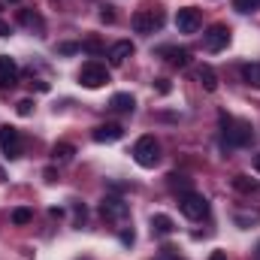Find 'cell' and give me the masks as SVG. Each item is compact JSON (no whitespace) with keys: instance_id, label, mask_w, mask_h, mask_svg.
Segmentation results:
<instances>
[{"instance_id":"cell-1","label":"cell","mask_w":260,"mask_h":260,"mask_svg":"<svg viewBox=\"0 0 260 260\" xmlns=\"http://www.w3.org/2000/svg\"><path fill=\"white\" fill-rule=\"evenodd\" d=\"M221 124H224V145H227V148H245V145H251V139H254L251 121L221 115Z\"/></svg>"},{"instance_id":"cell-2","label":"cell","mask_w":260,"mask_h":260,"mask_svg":"<svg viewBox=\"0 0 260 260\" xmlns=\"http://www.w3.org/2000/svg\"><path fill=\"white\" fill-rule=\"evenodd\" d=\"M133 160L142 170H154L160 164V142L154 136H139L136 145H133Z\"/></svg>"},{"instance_id":"cell-3","label":"cell","mask_w":260,"mask_h":260,"mask_svg":"<svg viewBox=\"0 0 260 260\" xmlns=\"http://www.w3.org/2000/svg\"><path fill=\"white\" fill-rule=\"evenodd\" d=\"M100 215H103V221H109V224H115V227H124L130 221V206L121 197H103Z\"/></svg>"},{"instance_id":"cell-4","label":"cell","mask_w":260,"mask_h":260,"mask_svg":"<svg viewBox=\"0 0 260 260\" xmlns=\"http://www.w3.org/2000/svg\"><path fill=\"white\" fill-rule=\"evenodd\" d=\"M179 212L191 221H203L209 215V200L203 194H197V191H188V194L179 197Z\"/></svg>"},{"instance_id":"cell-5","label":"cell","mask_w":260,"mask_h":260,"mask_svg":"<svg viewBox=\"0 0 260 260\" xmlns=\"http://www.w3.org/2000/svg\"><path fill=\"white\" fill-rule=\"evenodd\" d=\"M109 82V70H106V64H100V61H88V64H82V70H79V85L82 88H103Z\"/></svg>"},{"instance_id":"cell-6","label":"cell","mask_w":260,"mask_h":260,"mask_svg":"<svg viewBox=\"0 0 260 260\" xmlns=\"http://www.w3.org/2000/svg\"><path fill=\"white\" fill-rule=\"evenodd\" d=\"M21 148H24L21 130L12 127V124H3V127H0V151H3V157H6V160L21 157Z\"/></svg>"},{"instance_id":"cell-7","label":"cell","mask_w":260,"mask_h":260,"mask_svg":"<svg viewBox=\"0 0 260 260\" xmlns=\"http://www.w3.org/2000/svg\"><path fill=\"white\" fill-rule=\"evenodd\" d=\"M164 27V12L160 9H139L133 12V30L136 34H154Z\"/></svg>"},{"instance_id":"cell-8","label":"cell","mask_w":260,"mask_h":260,"mask_svg":"<svg viewBox=\"0 0 260 260\" xmlns=\"http://www.w3.org/2000/svg\"><path fill=\"white\" fill-rule=\"evenodd\" d=\"M227 43H230V27H227V24H212V27L203 34V46H206L209 52H224Z\"/></svg>"},{"instance_id":"cell-9","label":"cell","mask_w":260,"mask_h":260,"mask_svg":"<svg viewBox=\"0 0 260 260\" xmlns=\"http://www.w3.org/2000/svg\"><path fill=\"white\" fill-rule=\"evenodd\" d=\"M200 9L197 6H185V9H179L176 12V27H179V34H197L200 30Z\"/></svg>"},{"instance_id":"cell-10","label":"cell","mask_w":260,"mask_h":260,"mask_svg":"<svg viewBox=\"0 0 260 260\" xmlns=\"http://www.w3.org/2000/svg\"><path fill=\"white\" fill-rule=\"evenodd\" d=\"M18 82V67L15 61L9 58V55H0V88L6 91V88H12Z\"/></svg>"},{"instance_id":"cell-11","label":"cell","mask_w":260,"mask_h":260,"mask_svg":"<svg viewBox=\"0 0 260 260\" xmlns=\"http://www.w3.org/2000/svg\"><path fill=\"white\" fill-rule=\"evenodd\" d=\"M160 55H167V64L176 67V70H185V67L191 64V52H188V49H176V46H167V49H160Z\"/></svg>"},{"instance_id":"cell-12","label":"cell","mask_w":260,"mask_h":260,"mask_svg":"<svg viewBox=\"0 0 260 260\" xmlns=\"http://www.w3.org/2000/svg\"><path fill=\"white\" fill-rule=\"evenodd\" d=\"M94 142H118L121 136H124V127L121 124H100V127H94Z\"/></svg>"},{"instance_id":"cell-13","label":"cell","mask_w":260,"mask_h":260,"mask_svg":"<svg viewBox=\"0 0 260 260\" xmlns=\"http://www.w3.org/2000/svg\"><path fill=\"white\" fill-rule=\"evenodd\" d=\"M151 233L154 236H173L176 233V221L170 215H151Z\"/></svg>"},{"instance_id":"cell-14","label":"cell","mask_w":260,"mask_h":260,"mask_svg":"<svg viewBox=\"0 0 260 260\" xmlns=\"http://www.w3.org/2000/svg\"><path fill=\"white\" fill-rule=\"evenodd\" d=\"M109 109L112 112H133L136 109V100H133V94H127V91H118V94L109 97Z\"/></svg>"},{"instance_id":"cell-15","label":"cell","mask_w":260,"mask_h":260,"mask_svg":"<svg viewBox=\"0 0 260 260\" xmlns=\"http://www.w3.org/2000/svg\"><path fill=\"white\" fill-rule=\"evenodd\" d=\"M197 82H200V85H203V91H209V94H212V91H218V76H215V70H212L209 64L197 67Z\"/></svg>"},{"instance_id":"cell-16","label":"cell","mask_w":260,"mask_h":260,"mask_svg":"<svg viewBox=\"0 0 260 260\" xmlns=\"http://www.w3.org/2000/svg\"><path fill=\"white\" fill-rule=\"evenodd\" d=\"M130 55H133V43H130V40H118V43H115V46L109 49V61H112L115 67L124 64Z\"/></svg>"},{"instance_id":"cell-17","label":"cell","mask_w":260,"mask_h":260,"mask_svg":"<svg viewBox=\"0 0 260 260\" xmlns=\"http://www.w3.org/2000/svg\"><path fill=\"white\" fill-rule=\"evenodd\" d=\"M233 191H239V194H257L260 182L251 179V176H233Z\"/></svg>"},{"instance_id":"cell-18","label":"cell","mask_w":260,"mask_h":260,"mask_svg":"<svg viewBox=\"0 0 260 260\" xmlns=\"http://www.w3.org/2000/svg\"><path fill=\"white\" fill-rule=\"evenodd\" d=\"M73 154H76V145H73V142H55V145H52V157H55L58 164L73 160Z\"/></svg>"},{"instance_id":"cell-19","label":"cell","mask_w":260,"mask_h":260,"mask_svg":"<svg viewBox=\"0 0 260 260\" xmlns=\"http://www.w3.org/2000/svg\"><path fill=\"white\" fill-rule=\"evenodd\" d=\"M167 185H170L173 191H182V194L191 191V179H188L185 173H170V176H167Z\"/></svg>"},{"instance_id":"cell-20","label":"cell","mask_w":260,"mask_h":260,"mask_svg":"<svg viewBox=\"0 0 260 260\" xmlns=\"http://www.w3.org/2000/svg\"><path fill=\"white\" fill-rule=\"evenodd\" d=\"M18 21H21L24 27H30V30H43V27H46V24H43V15L27 12V9H21V12H18Z\"/></svg>"},{"instance_id":"cell-21","label":"cell","mask_w":260,"mask_h":260,"mask_svg":"<svg viewBox=\"0 0 260 260\" xmlns=\"http://www.w3.org/2000/svg\"><path fill=\"white\" fill-rule=\"evenodd\" d=\"M242 79H245V85H251V88H260V61L242 67Z\"/></svg>"},{"instance_id":"cell-22","label":"cell","mask_w":260,"mask_h":260,"mask_svg":"<svg viewBox=\"0 0 260 260\" xmlns=\"http://www.w3.org/2000/svg\"><path fill=\"white\" fill-rule=\"evenodd\" d=\"M30 221H34V212H30L27 206H21V209H15V212H12V224L24 227V224H30Z\"/></svg>"},{"instance_id":"cell-23","label":"cell","mask_w":260,"mask_h":260,"mask_svg":"<svg viewBox=\"0 0 260 260\" xmlns=\"http://www.w3.org/2000/svg\"><path fill=\"white\" fill-rule=\"evenodd\" d=\"M82 49H85L88 55H100V52H103V43H100L97 37H88V40L82 43Z\"/></svg>"},{"instance_id":"cell-24","label":"cell","mask_w":260,"mask_h":260,"mask_svg":"<svg viewBox=\"0 0 260 260\" xmlns=\"http://www.w3.org/2000/svg\"><path fill=\"white\" fill-rule=\"evenodd\" d=\"M233 6H236L239 12H257L260 0H233Z\"/></svg>"},{"instance_id":"cell-25","label":"cell","mask_w":260,"mask_h":260,"mask_svg":"<svg viewBox=\"0 0 260 260\" xmlns=\"http://www.w3.org/2000/svg\"><path fill=\"white\" fill-rule=\"evenodd\" d=\"M34 106H37V103H34L30 97H24V100H18V103H15V112H18V115H30V112H34Z\"/></svg>"},{"instance_id":"cell-26","label":"cell","mask_w":260,"mask_h":260,"mask_svg":"<svg viewBox=\"0 0 260 260\" xmlns=\"http://www.w3.org/2000/svg\"><path fill=\"white\" fill-rule=\"evenodd\" d=\"M79 49H82V46H76V43H61V46H58V55H76Z\"/></svg>"},{"instance_id":"cell-27","label":"cell","mask_w":260,"mask_h":260,"mask_svg":"<svg viewBox=\"0 0 260 260\" xmlns=\"http://www.w3.org/2000/svg\"><path fill=\"white\" fill-rule=\"evenodd\" d=\"M100 21H106V24H112V21H115V12H112V6H103V9H100Z\"/></svg>"},{"instance_id":"cell-28","label":"cell","mask_w":260,"mask_h":260,"mask_svg":"<svg viewBox=\"0 0 260 260\" xmlns=\"http://www.w3.org/2000/svg\"><path fill=\"white\" fill-rule=\"evenodd\" d=\"M154 88H157V94H170V91H173V85H170L167 79H157V82H154Z\"/></svg>"},{"instance_id":"cell-29","label":"cell","mask_w":260,"mask_h":260,"mask_svg":"<svg viewBox=\"0 0 260 260\" xmlns=\"http://www.w3.org/2000/svg\"><path fill=\"white\" fill-rule=\"evenodd\" d=\"M121 242H124V245H133V242H136L133 230H121Z\"/></svg>"},{"instance_id":"cell-30","label":"cell","mask_w":260,"mask_h":260,"mask_svg":"<svg viewBox=\"0 0 260 260\" xmlns=\"http://www.w3.org/2000/svg\"><path fill=\"white\" fill-rule=\"evenodd\" d=\"M9 34H12V27H9V24L0 18V37H9Z\"/></svg>"},{"instance_id":"cell-31","label":"cell","mask_w":260,"mask_h":260,"mask_svg":"<svg viewBox=\"0 0 260 260\" xmlns=\"http://www.w3.org/2000/svg\"><path fill=\"white\" fill-rule=\"evenodd\" d=\"M209 260H227V254H224V251H212V254H209Z\"/></svg>"},{"instance_id":"cell-32","label":"cell","mask_w":260,"mask_h":260,"mask_svg":"<svg viewBox=\"0 0 260 260\" xmlns=\"http://www.w3.org/2000/svg\"><path fill=\"white\" fill-rule=\"evenodd\" d=\"M160 260H179V257H176V254H170V248H167V254H164Z\"/></svg>"},{"instance_id":"cell-33","label":"cell","mask_w":260,"mask_h":260,"mask_svg":"<svg viewBox=\"0 0 260 260\" xmlns=\"http://www.w3.org/2000/svg\"><path fill=\"white\" fill-rule=\"evenodd\" d=\"M254 170L260 173V154H254Z\"/></svg>"},{"instance_id":"cell-34","label":"cell","mask_w":260,"mask_h":260,"mask_svg":"<svg viewBox=\"0 0 260 260\" xmlns=\"http://www.w3.org/2000/svg\"><path fill=\"white\" fill-rule=\"evenodd\" d=\"M9 3H21V0H9Z\"/></svg>"},{"instance_id":"cell-35","label":"cell","mask_w":260,"mask_h":260,"mask_svg":"<svg viewBox=\"0 0 260 260\" xmlns=\"http://www.w3.org/2000/svg\"><path fill=\"white\" fill-rule=\"evenodd\" d=\"M257 251H260V245H257Z\"/></svg>"}]
</instances>
